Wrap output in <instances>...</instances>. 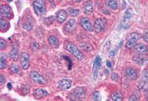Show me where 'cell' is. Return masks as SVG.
<instances>
[{
    "instance_id": "6da1fadb",
    "label": "cell",
    "mask_w": 148,
    "mask_h": 101,
    "mask_svg": "<svg viewBox=\"0 0 148 101\" xmlns=\"http://www.w3.org/2000/svg\"><path fill=\"white\" fill-rule=\"evenodd\" d=\"M65 48L70 53H71L74 57H76L79 60H83L84 59V55H83V53L73 43H67V44L65 46Z\"/></svg>"
},
{
    "instance_id": "7a4b0ae2",
    "label": "cell",
    "mask_w": 148,
    "mask_h": 101,
    "mask_svg": "<svg viewBox=\"0 0 148 101\" xmlns=\"http://www.w3.org/2000/svg\"><path fill=\"white\" fill-rule=\"evenodd\" d=\"M34 12L37 16H43L46 12V5L45 0H35L33 3Z\"/></svg>"
},
{
    "instance_id": "3957f363",
    "label": "cell",
    "mask_w": 148,
    "mask_h": 101,
    "mask_svg": "<svg viewBox=\"0 0 148 101\" xmlns=\"http://www.w3.org/2000/svg\"><path fill=\"white\" fill-rule=\"evenodd\" d=\"M141 39V35L138 33H132L130 34V38L125 44V47L127 49L133 48L134 46L136 44V42Z\"/></svg>"
},
{
    "instance_id": "277c9868",
    "label": "cell",
    "mask_w": 148,
    "mask_h": 101,
    "mask_svg": "<svg viewBox=\"0 0 148 101\" xmlns=\"http://www.w3.org/2000/svg\"><path fill=\"white\" fill-rule=\"evenodd\" d=\"M30 79L32 80L34 83L41 85H45L47 83V79L44 78L43 76L40 75L37 71H33L30 74Z\"/></svg>"
},
{
    "instance_id": "5b68a950",
    "label": "cell",
    "mask_w": 148,
    "mask_h": 101,
    "mask_svg": "<svg viewBox=\"0 0 148 101\" xmlns=\"http://www.w3.org/2000/svg\"><path fill=\"white\" fill-rule=\"evenodd\" d=\"M86 91L84 87H76L71 92V95L74 100H82L85 98Z\"/></svg>"
},
{
    "instance_id": "8992f818",
    "label": "cell",
    "mask_w": 148,
    "mask_h": 101,
    "mask_svg": "<svg viewBox=\"0 0 148 101\" xmlns=\"http://www.w3.org/2000/svg\"><path fill=\"white\" fill-rule=\"evenodd\" d=\"M107 20L105 19H97L95 20L93 24V30L96 33H101L106 28Z\"/></svg>"
},
{
    "instance_id": "52a82bcc",
    "label": "cell",
    "mask_w": 148,
    "mask_h": 101,
    "mask_svg": "<svg viewBox=\"0 0 148 101\" xmlns=\"http://www.w3.org/2000/svg\"><path fill=\"white\" fill-rule=\"evenodd\" d=\"M133 16V10L131 8H129L126 10L125 15H124V18L121 23V26L123 28H128L130 27V22Z\"/></svg>"
},
{
    "instance_id": "ba28073f",
    "label": "cell",
    "mask_w": 148,
    "mask_h": 101,
    "mask_svg": "<svg viewBox=\"0 0 148 101\" xmlns=\"http://www.w3.org/2000/svg\"><path fill=\"white\" fill-rule=\"evenodd\" d=\"M76 28H77L76 21L75 19H71L67 22V24L64 27V32L67 34L72 33H73L74 31H76Z\"/></svg>"
},
{
    "instance_id": "9c48e42d",
    "label": "cell",
    "mask_w": 148,
    "mask_h": 101,
    "mask_svg": "<svg viewBox=\"0 0 148 101\" xmlns=\"http://www.w3.org/2000/svg\"><path fill=\"white\" fill-rule=\"evenodd\" d=\"M21 66L22 69L26 70L30 66V56L27 52H23L21 53Z\"/></svg>"
},
{
    "instance_id": "30bf717a",
    "label": "cell",
    "mask_w": 148,
    "mask_h": 101,
    "mask_svg": "<svg viewBox=\"0 0 148 101\" xmlns=\"http://www.w3.org/2000/svg\"><path fill=\"white\" fill-rule=\"evenodd\" d=\"M101 66V58L99 56H97L95 58L94 64H93V67H92V75H93V79L96 80L97 78L98 71Z\"/></svg>"
},
{
    "instance_id": "8fae6325",
    "label": "cell",
    "mask_w": 148,
    "mask_h": 101,
    "mask_svg": "<svg viewBox=\"0 0 148 101\" xmlns=\"http://www.w3.org/2000/svg\"><path fill=\"white\" fill-rule=\"evenodd\" d=\"M0 14L3 17L9 19L13 17V11L9 5H2L0 9Z\"/></svg>"
},
{
    "instance_id": "7c38bea8",
    "label": "cell",
    "mask_w": 148,
    "mask_h": 101,
    "mask_svg": "<svg viewBox=\"0 0 148 101\" xmlns=\"http://www.w3.org/2000/svg\"><path fill=\"white\" fill-rule=\"evenodd\" d=\"M9 57L12 61H16L19 58V50H18V45L17 44H14L13 45L12 49L9 52Z\"/></svg>"
},
{
    "instance_id": "4fadbf2b",
    "label": "cell",
    "mask_w": 148,
    "mask_h": 101,
    "mask_svg": "<svg viewBox=\"0 0 148 101\" xmlns=\"http://www.w3.org/2000/svg\"><path fill=\"white\" fill-rule=\"evenodd\" d=\"M125 72V75L127 78L130 80H132V81H134V80H136L138 78V73L134 69L130 67L126 68V69L124 70Z\"/></svg>"
},
{
    "instance_id": "5bb4252c",
    "label": "cell",
    "mask_w": 148,
    "mask_h": 101,
    "mask_svg": "<svg viewBox=\"0 0 148 101\" xmlns=\"http://www.w3.org/2000/svg\"><path fill=\"white\" fill-rule=\"evenodd\" d=\"M80 24H81V26L82 27V28L84 29V31H88V32H92L93 31V28H92L90 21L87 17L82 18L81 19V21H80Z\"/></svg>"
},
{
    "instance_id": "9a60e30c",
    "label": "cell",
    "mask_w": 148,
    "mask_h": 101,
    "mask_svg": "<svg viewBox=\"0 0 148 101\" xmlns=\"http://www.w3.org/2000/svg\"><path fill=\"white\" fill-rule=\"evenodd\" d=\"M72 86V81L70 79H62L58 82V88L61 90H67Z\"/></svg>"
},
{
    "instance_id": "2e32d148",
    "label": "cell",
    "mask_w": 148,
    "mask_h": 101,
    "mask_svg": "<svg viewBox=\"0 0 148 101\" xmlns=\"http://www.w3.org/2000/svg\"><path fill=\"white\" fill-rule=\"evenodd\" d=\"M83 11L86 15H90L93 12V4L92 1H87L83 7Z\"/></svg>"
},
{
    "instance_id": "e0dca14e",
    "label": "cell",
    "mask_w": 148,
    "mask_h": 101,
    "mask_svg": "<svg viewBox=\"0 0 148 101\" xmlns=\"http://www.w3.org/2000/svg\"><path fill=\"white\" fill-rule=\"evenodd\" d=\"M133 49L134 52H136L137 54H144V53L147 52L148 50L147 46L144 44H136Z\"/></svg>"
},
{
    "instance_id": "ac0fdd59",
    "label": "cell",
    "mask_w": 148,
    "mask_h": 101,
    "mask_svg": "<svg viewBox=\"0 0 148 101\" xmlns=\"http://www.w3.org/2000/svg\"><path fill=\"white\" fill-rule=\"evenodd\" d=\"M48 95V92L42 89H36L34 92V96L36 99H42Z\"/></svg>"
},
{
    "instance_id": "d6986e66",
    "label": "cell",
    "mask_w": 148,
    "mask_h": 101,
    "mask_svg": "<svg viewBox=\"0 0 148 101\" xmlns=\"http://www.w3.org/2000/svg\"><path fill=\"white\" fill-rule=\"evenodd\" d=\"M67 11L64 10H60L58 11L56 14V20L59 23L62 24L67 19Z\"/></svg>"
},
{
    "instance_id": "ffe728a7",
    "label": "cell",
    "mask_w": 148,
    "mask_h": 101,
    "mask_svg": "<svg viewBox=\"0 0 148 101\" xmlns=\"http://www.w3.org/2000/svg\"><path fill=\"white\" fill-rule=\"evenodd\" d=\"M148 87V70L145 69L143 73V81L141 83V89L145 90Z\"/></svg>"
},
{
    "instance_id": "44dd1931",
    "label": "cell",
    "mask_w": 148,
    "mask_h": 101,
    "mask_svg": "<svg viewBox=\"0 0 148 101\" xmlns=\"http://www.w3.org/2000/svg\"><path fill=\"white\" fill-rule=\"evenodd\" d=\"M34 25V20L32 19H27L24 21L22 24V27L26 31H31Z\"/></svg>"
},
{
    "instance_id": "7402d4cb",
    "label": "cell",
    "mask_w": 148,
    "mask_h": 101,
    "mask_svg": "<svg viewBox=\"0 0 148 101\" xmlns=\"http://www.w3.org/2000/svg\"><path fill=\"white\" fill-rule=\"evenodd\" d=\"M7 55L5 52H2L1 53V56H0V68L2 69L6 68L7 66Z\"/></svg>"
},
{
    "instance_id": "603a6c76",
    "label": "cell",
    "mask_w": 148,
    "mask_h": 101,
    "mask_svg": "<svg viewBox=\"0 0 148 101\" xmlns=\"http://www.w3.org/2000/svg\"><path fill=\"white\" fill-rule=\"evenodd\" d=\"M48 43L51 44L52 47H56V48L59 47V44H60L59 39L56 37V36H54V35H51V36L48 38Z\"/></svg>"
},
{
    "instance_id": "cb8c5ba5",
    "label": "cell",
    "mask_w": 148,
    "mask_h": 101,
    "mask_svg": "<svg viewBox=\"0 0 148 101\" xmlns=\"http://www.w3.org/2000/svg\"><path fill=\"white\" fill-rule=\"evenodd\" d=\"M133 59L135 62L138 64V65H141V66L144 65L147 61V58L141 56H136L133 57Z\"/></svg>"
},
{
    "instance_id": "d4e9b609",
    "label": "cell",
    "mask_w": 148,
    "mask_h": 101,
    "mask_svg": "<svg viewBox=\"0 0 148 101\" xmlns=\"http://www.w3.org/2000/svg\"><path fill=\"white\" fill-rule=\"evenodd\" d=\"M105 3H106V5L108 7H110V8L113 10H117L119 7L118 4H117V2L116 0H106Z\"/></svg>"
},
{
    "instance_id": "484cf974",
    "label": "cell",
    "mask_w": 148,
    "mask_h": 101,
    "mask_svg": "<svg viewBox=\"0 0 148 101\" xmlns=\"http://www.w3.org/2000/svg\"><path fill=\"white\" fill-rule=\"evenodd\" d=\"M10 69L14 74H19L21 73V69L18 65L15 64H11L10 65Z\"/></svg>"
},
{
    "instance_id": "4316f807",
    "label": "cell",
    "mask_w": 148,
    "mask_h": 101,
    "mask_svg": "<svg viewBox=\"0 0 148 101\" xmlns=\"http://www.w3.org/2000/svg\"><path fill=\"white\" fill-rule=\"evenodd\" d=\"M111 99L115 101H121L122 100V95L119 92H116L111 94Z\"/></svg>"
},
{
    "instance_id": "83f0119b",
    "label": "cell",
    "mask_w": 148,
    "mask_h": 101,
    "mask_svg": "<svg viewBox=\"0 0 148 101\" xmlns=\"http://www.w3.org/2000/svg\"><path fill=\"white\" fill-rule=\"evenodd\" d=\"M80 47H81L82 49H83V50L86 51V52H89L91 51L92 49V46L88 42H83L80 44Z\"/></svg>"
},
{
    "instance_id": "f1b7e54d",
    "label": "cell",
    "mask_w": 148,
    "mask_h": 101,
    "mask_svg": "<svg viewBox=\"0 0 148 101\" xmlns=\"http://www.w3.org/2000/svg\"><path fill=\"white\" fill-rule=\"evenodd\" d=\"M79 11H80V10H79V9L68 8L67 10V14H69L71 16H77L79 14Z\"/></svg>"
},
{
    "instance_id": "f546056e",
    "label": "cell",
    "mask_w": 148,
    "mask_h": 101,
    "mask_svg": "<svg viewBox=\"0 0 148 101\" xmlns=\"http://www.w3.org/2000/svg\"><path fill=\"white\" fill-rule=\"evenodd\" d=\"M9 27V22L6 19H0V28L2 30H5V29H7Z\"/></svg>"
},
{
    "instance_id": "4dcf8cb0",
    "label": "cell",
    "mask_w": 148,
    "mask_h": 101,
    "mask_svg": "<svg viewBox=\"0 0 148 101\" xmlns=\"http://www.w3.org/2000/svg\"><path fill=\"white\" fill-rule=\"evenodd\" d=\"M92 100H96V101H99L101 100V94L99 91H96L93 93L92 94Z\"/></svg>"
},
{
    "instance_id": "1f68e13d",
    "label": "cell",
    "mask_w": 148,
    "mask_h": 101,
    "mask_svg": "<svg viewBox=\"0 0 148 101\" xmlns=\"http://www.w3.org/2000/svg\"><path fill=\"white\" fill-rule=\"evenodd\" d=\"M6 41L4 40L3 39H0V47H1V49H5V47H6Z\"/></svg>"
},
{
    "instance_id": "d6a6232c",
    "label": "cell",
    "mask_w": 148,
    "mask_h": 101,
    "mask_svg": "<svg viewBox=\"0 0 148 101\" xmlns=\"http://www.w3.org/2000/svg\"><path fill=\"white\" fill-rule=\"evenodd\" d=\"M111 79L113 80V81H116V82H117V81H119V75L116 73H113L112 74V75H111Z\"/></svg>"
},
{
    "instance_id": "836d02e7",
    "label": "cell",
    "mask_w": 148,
    "mask_h": 101,
    "mask_svg": "<svg viewBox=\"0 0 148 101\" xmlns=\"http://www.w3.org/2000/svg\"><path fill=\"white\" fill-rule=\"evenodd\" d=\"M32 49L34 51H36L37 49H39V44H37L36 42H34L32 44Z\"/></svg>"
},
{
    "instance_id": "e575fe53",
    "label": "cell",
    "mask_w": 148,
    "mask_h": 101,
    "mask_svg": "<svg viewBox=\"0 0 148 101\" xmlns=\"http://www.w3.org/2000/svg\"><path fill=\"white\" fill-rule=\"evenodd\" d=\"M138 99H139L137 95H136V94H132L129 98L130 100H138Z\"/></svg>"
},
{
    "instance_id": "d590c367",
    "label": "cell",
    "mask_w": 148,
    "mask_h": 101,
    "mask_svg": "<svg viewBox=\"0 0 148 101\" xmlns=\"http://www.w3.org/2000/svg\"><path fill=\"white\" fill-rule=\"evenodd\" d=\"M116 49H113L110 52V53L109 54L110 58H113L115 56H116Z\"/></svg>"
},
{
    "instance_id": "8d00e7d4",
    "label": "cell",
    "mask_w": 148,
    "mask_h": 101,
    "mask_svg": "<svg viewBox=\"0 0 148 101\" xmlns=\"http://www.w3.org/2000/svg\"><path fill=\"white\" fill-rule=\"evenodd\" d=\"M143 39L144 40L146 41V42L148 43V33H145L143 35Z\"/></svg>"
},
{
    "instance_id": "74e56055",
    "label": "cell",
    "mask_w": 148,
    "mask_h": 101,
    "mask_svg": "<svg viewBox=\"0 0 148 101\" xmlns=\"http://www.w3.org/2000/svg\"><path fill=\"white\" fill-rule=\"evenodd\" d=\"M0 83H1V85H3L4 83H5V78H4V76L0 75Z\"/></svg>"
},
{
    "instance_id": "f35d334b",
    "label": "cell",
    "mask_w": 148,
    "mask_h": 101,
    "mask_svg": "<svg viewBox=\"0 0 148 101\" xmlns=\"http://www.w3.org/2000/svg\"><path fill=\"white\" fill-rule=\"evenodd\" d=\"M107 65H108V67H110V68L112 66V64H111L110 61H107Z\"/></svg>"
},
{
    "instance_id": "ab89813d",
    "label": "cell",
    "mask_w": 148,
    "mask_h": 101,
    "mask_svg": "<svg viewBox=\"0 0 148 101\" xmlns=\"http://www.w3.org/2000/svg\"><path fill=\"white\" fill-rule=\"evenodd\" d=\"M75 3H79V2H80L82 1V0H73Z\"/></svg>"
},
{
    "instance_id": "60d3db41",
    "label": "cell",
    "mask_w": 148,
    "mask_h": 101,
    "mask_svg": "<svg viewBox=\"0 0 148 101\" xmlns=\"http://www.w3.org/2000/svg\"><path fill=\"white\" fill-rule=\"evenodd\" d=\"M8 86L9 89H11V85H10V83H8Z\"/></svg>"
},
{
    "instance_id": "b9f144b4",
    "label": "cell",
    "mask_w": 148,
    "mask_h": 101,
    "mask_svg": "<svg viewBox=\"0 0 148 101\" xmlns=\"http://www.w3.org/2000/svg\"><path fill=\"white\" fill-rule=\"evenodd\" d=\"M146 98H147V99L148 100V92H147V96H146Z\"/></svg>"
},
{
    "instance_id": "7bdbcfd3",
    "label": "cell",
    "mask_w": 148,
    "mask_h": 101,
    "mask_svg": "<svg viewBox=\"0 0 148 101\" xmlns=\"http://www.w3.org/2000/svg\"><path fill=\"white\" fill-rule=\"evenodd\" d=\"M8 2H12V1H14V0H8Z\"/></svg>"
},
{
    "instance_id": "ee69618b",
    "label": "cell",
    "mask_w": 148,
    "mask_h": 101,
    "mask_svg": "<svg viewBox=\"0 0 148 101\" xmlns=\"http://www.w3.org/2000/svg\"><path fill=\"white\" fill-rule=\"evenodd\" d=\"M61 1H62V0H61Z\"/></svg>"
}]
</instances>
